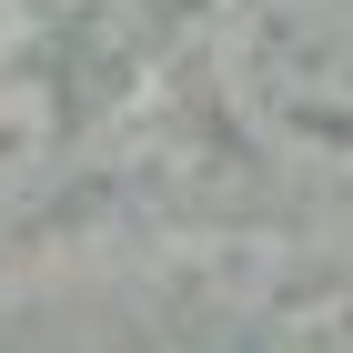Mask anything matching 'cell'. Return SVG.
Masks as SVG:
<instances>
[{
	"label": "cell",
	"mask_w": 353,
	"mask_h": 353,
	"mask_svg": "<svg viewBox=\"0 0 353 353\" xmlns=\"http://www.w3.org/2000/svg\"><path fill=\"white\" fill-rule=\"evenodd\" d=\"M212 81L283 172H353V0H232Z\"/></svg>",
	"instance_id": "1"
}]
</instances>
